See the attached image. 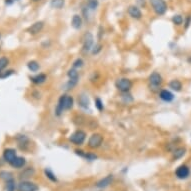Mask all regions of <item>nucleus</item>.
<instances>
[{
    "mask_svg": "<svg viewBox=\"0 0 191 191\" xmlns=\"http://www.w3.org/2000/svg\"><path fill=\"white\" fill-rule=\"evenodd\" d=\"M150 4L157 15H163L167 11V3L165 0H150Z\"/></svg>",
    "mask_w": 191,
    "mask_h": 191,
    "instance_id": "nucleus-2",
    "label": "nucleus"
},
{
    "mask_svg": "<svg viewBox=\"0 0 191 191\" xmlns=\"http://www.w3.org/2000/svg\"><path fill=\"white\" fill-rule=\"evenodd\" d=\"M73 121L77 126H84L87 124H88V126H89V122H90V120L86 119L84 116H82V115H76V116L74 117Z\"/></svg>",
    "mask_w": 191,
    "mask_h": 191,
    "instance_id": "nucleus-16",
    "label": "nucleus"
},
{
    "mask_svg": "<svg viewBox=\"0 0 191 191\" xmlns=\"http://www.w3.org/2000/svg\"><path fill=\"white\" fill-rule=\"evenodd\" d=\"M43 27H44V23L42 21H37L35 22L34 24L31 25L29 28H28V32L32 35H35V34H38L39 32H41Z\"/></svg>",
    "mask_w": 191,
    "mask_h": 191,
    "instance_id": "nucleus-10",
    "label": "nucleus"
},
{
    "mask_svg": "<svg viewBox=\"0 0 191 191\" xmlns=\"http://www.w3.org/2000/svg\"><path fill=\"white\" fill-rule=\"evenodd\" d=\"M83 64H84V63H83L82 59L78 58V59H76V60L73 62V68H79V67H82Z\"/></svg>",
    "mask_w": 191,
    "mask_h": 191,
    "instance_id": "nucleus-35",
    "label": "nucleus"
},
{
    "mask_svg": "<svg viewBox=\"0 0 191 191\" xmlns=\"http://www.w3.org/2000/svg\"><path fill=\"white\" fill-rule=\"evenodd\" d=\"M78 103H79V105L82 107V108H88V106H89L88 97H87L86 95H84V94L79 95V97H78Z\"/></svg>",
    "mask_w": 191,
    "mask_h": 191,
    "instance_id": "nucleus-18",
    "label": "nucleus"
},
{
    "mask_svg": "<svg viewBox=\"0 0 191 191\" xmlns=\"http://www.w3.org/2000/svg\"><path fill=\"white\" fill-rule=\"evenodd\" d=\"M25 159L23 157H19V156H16L12 161L10 162V165L14 167V168H21V167H23L25 165Z\"/></svg>",
    "mask_w": 191,
    "mask_h": 191,
    "instance_id": "nucleus-14",
    "label": "nucleus"
},
{
    "mask_svg": "<svg viewBox=\"0 0 191 191\" xmlns=\"http://www.w3.org/2000/svg\"><path fill=\"white\" fill-rule=\"evenodd\" d=\"M169 87L174 91H180L182 88V84L179 80H172L169 83Z\"/></svg>",
    "mask_w": 191,
    "mask_h": 191,
    "instance_id": "nucleus-22",
    "label": "nucleus"
},
{
    "mask_svg": "<svg viewBox=\"0 0 191 191\" xmlns=\"http://www.w3.org/2000/svg\"><path fill=\"white\" fill-rule=\"evenodd\" d=\"M159 96H160V98L165 102H170L174 99V95L171 93L170 91L165 90V89L161 91L160 94H159Z\"/></svg>",
    "mask_w": 191,
    "mask_h": 191,
    "instance_id": "nucleus-15",
    "label": "nucleus"
},
{
    "mask_svg": "<svg viewBox=\"0 0 191 191\" xmlns=\"http://www.w3.org/2000/svg\"><path fill=\"white\" fill-rule=\"evenodd\" d=\"M112 180H113V175H108V176L101 179L100 181H98L96 183V186L98 187V188H105V187L109 186L111 184Z\"/></svg>",
    "mask_w": 191,
    "mask_h": 191,
    "instance_id": "nucleus-13",
    "label": "nucleus"
},
{
    "mask_svg": "<svg viewBox=\"0 0 191 191\" xmlns=\"http://www.w3.org/2000/svg\"><path fill=\"white\" fill-rule=\"evenodd\" d=\"M84 158H86L87 160H90V161H92V160H95V159L97 158V156L95 154H92V153H85V156Z\"/></svg>",
    "mask_w": 191,
    "mask_h": 191,
    "instance_id": "nucleus-36",
    "label": "nucleus"
},
{
    "mask_svg": "<svg viewBox=\"0 0 191 191\" xmlns=\"http://www.w3.org/2000/svg\"><path fill=\"white\" fill-rule=\"evenodd\" d=\"M67 75H68V77H69L70 80L78 81V72H77V70L75 69V68L70 69L68 71V73H67Z\"/></svg>",
    "mask_w": 191,
    "mask_h": 191,
    "instance_id": "nucleus-24",
    "label": "nucleus"
},
{
    "mask_svg": "<svg viewBox=\"0 0 191 191\" xmlns=\"http://www.w3.org/2000/svg\"><path fill=\"white\" fill-rule=\"evenodd\" d=\"M71 25L74 29H80L82 26V18L80 15L75 14L72 17V21H71Z\"/></svg>",
    "mask_w": 191,
    "mask_h": 191,
    "instance_id": "nucleus-17",
    "label": "nucleus"
},
{
    "mask_svg": "<svg viewBox=\"0 0 191 191\" xmlns=\"http://www.w3.org/2000/svg\"><path fill=\"white\" fill-rule=\"evenodd\" d=\"M0 39H1V34H0Z\"/></svg>",
    "mask_w": 191,
    "mask_h": 191,
    "instance_id": "nucleus-43",
    "label": "nucleus"
},
{
    "mask_svg": "<svg viewBox=\"0 0 191 191\" xmlns=\"http://www.w3.org/2000/svg\"><path fill=\"white\" fill-rule=\"evenodd\" d=\"M39 187L33 182L21 181L18 184V191H37Z\"/></svg>",
    "mask_w": 191,
    "mask_h": 191,
    "instance_id": "nucleus-6",
    "label": "nucleus"
},
{
    "mask_svg": "<svg viewBox=\"0 0 191 191\" xmlns=\"http://www.w3.org/2000/svg\"><path fill=\"white\" fill-rule=\"evenodd\" d=\"M95 106H96V108L99 111H102L103 108H104V106H103V102L101 101L100 98H96V99H95Z\"/></svg>",
    "mask_w": 191,
    "mask_h": 191,
    "instance_id": "nucleus-32",
    "label": "nucleus"
},
{
    "mask_svg": "<svg viewBox=\"0 0 191 191\" xmlns=\"http://www.w3.org/2000/svg\"><path fill=\"white\" fill-rule=\"evenodd\" d=\"M51 7L55 9H61L65 4V0H51Z\"/></svg>",
    "mask_w": 191,
    "mask_h": 191,
    "instance_id": "nucleus-21",
    "label": "nucleus"
},
{
    "mask_svg": "<svg viewBox=\"0 0 191 191\" xmlns=\"http://www.w3.org/2000/svg\"><path fill=\"white\" fill-rule=\"evenodd\" d=\"M116 87L121 92H128L130 88L132 87V82L128 78H121L118 79L116 82Z\"/></svg>",
    "mask_w": 191,
    "mask_h": 191,
    "instance_id": "nucleus-4",
    "label": "nucleus"
},
{
    "mask_svg": "<svg viewBox=\"0 0 191 191\" xmlns=\"http://www.w3.org/2000/svg\"><path fill=\"white\" fill-rule=\"evenodd\" d=\"M15 157H16V151L13 148H7L4 150V152H3V158H4V160L6 162H8L9 164Z\"/></svg>",
    "mask_w": 191,
    "mask_h": 191,
    "instance_id": "nucleus-11",
    "label": "nucleus"
},
{
    "mask_svg": "<svg viewBox=\"0 0 191 191\" xmlns=\"http://www.w3.org/2000/svg\"><path fill=\"white\" fill-rule=\"evenodd\" d=\"M6 191H15V181L14 179L6 181Z\"/></svg>",
    "mask_w": 191,
    "mask_h": 191,
    "instance_id": "nucleus-30",
    "label": "nucleus"
},
{
    "mask_svg": "<svg viewBox=\"0 0 191 191\" xmlns=\"http://www.w3.org/2000/svg\"><path fill=\"white\" fill-rule=\"evenodd\" d=\"M13 73H14V70H7V71H4V72H0V78L4 79L6 77H9L10 75H12Z\"/></svg>",
    "mask_w": 191,
    "mask_h": 191,
    "instance_id": "nucleus-33",
    "label": "nucleus"
},
{
    "mask_svg": "<svg viewBox=\"0 0 191 191\" xmlns=\"http://www.w3.org/2000/svg\"><path fill=\"white\" fill-rule=\"evenodd\" d=\"M189 173H190V170L186 165L179 166L178 168L176 169V171H175V175H176V177L179 178V179L187 178L189 176Z\"/></svg>",
    "mask_w": 191,
    "mask_h": 191,
    "instance_id": "nucleus-9",
    "label": "nucleus"
},
{
    "mask_svg": "<svg viewBox=\"0 0 191 191\" xmlns=\"http://www.w3.org/2000/svg\"><path fill=\"white\" fill-rule=\"evenodd\" d=\"M33 1H40V0H33Z\"/></svg>",
    "mask_w": 191,
    "mask_h": 191,
    "instance_id": "nucleus-42",
    "label": "nucleus"
},
{
    "mask_svg": "<svg viewBox=\"0 0 191 191\" xmlns=\"http://www.w3.org/2000/svg\"><path fill=\"white\" fill-rule=\"evenodd\" d=\"M0 178L5 181H8V180H11V179H13V175L11 172H9V171H1V172H0Z\"/></svg>",
    "mask_w": 191,
    "mask_h": 191,
    "instance_id": "nucleus-25",
    "label": "nucleus"
},
{
    "mask_svg": "<svg viewBox=\"0 0 191 191\" xmlns=\"http://www.w3.org/2000/svg\"><path fill=\"white\" fill-rule=\"evenodd\" d=\"M93 42H94L93 35L90 32H86L84 34V36H83V49L85 51L91 50L93 46Z\"/></svg>",
    "mask_w": 191,
    "mask_h": 191,
    "instance_id": "nucleus-7",
    "label": "nucleus"
},
{
    "mask_svg": "<svg viewBox=\"0 0 191 191\" xmlns=\"http://www.w3.org/2000/svg\"><path fill=\"white\" fill-rule=\"evenodd\" d=\"M72 106H73V98L69 96V95H62V96L59 98L55 112H56V114L59 116L63 111L69 110L70 108H72Z\"/></svg>",
    "mask_w": 191,
    "mask_h": 191,
    "instance_id": "nucleus-1",
    "label": "nucleus"
},
{
    "mask_svg": "<svg viewBox=\"0 0 191 191\" xmlns=\"http://www.w3.org/2000/svg\"><path fill=\"white\" fill-rule=\"evenodd\" d=\"M128 14L134 19H140L142 17L141 10L135 5H131V6L128 7Z\"/></svg>",
    "mask_w": 191,
    "mask_h": 191,
    "instance_id": "nucleus-12",
    "label": "nucleus"
},
{
    "mask_svg": "<svg viewBox=\"0 0 191 191\" xmlns=\"http://www.w3.org/2000/svg\"><path fill=\"white\" fill-rule=\"evenodd\" d=\"M44 173L46 175V177L48 178V179H50V180L52 181V182H57V177L55 176V174L50 169H48V168L45 169L44 170Z\"/></svg>",
    "mask_w": 191,
    "mask_h": 191,
    "instance_id": "nucleus-26",
    "label": "nucleus"
},
{
    "mask_svg": "<svg viewBox=\"0 0 191 191\" xmlns=\"http://www.w3.org/2000/svg\"><path fill=\"white\" fill-rule=\"evenodd\" d=\"M13 0H5V3L6 4H12Z\"/></svg>",
    "mask_w": 191,
    "mask_h": 191,
    "instance_id": "nucleus-39",
    "label": "nucleus"
},
{
    "mask_svg": "<svg viewBox=\"0 0 191 191\" xmlns=\"http://www.w3.org/2000/svg\"><path fill=\"white\" fill-rule=\"evenodd\" d=\"M149 82H150V85L152 86L153 88H157V87H159L162 84L161 75L157 72H153L149 77Z\"/></svg>",
    "mask_w": 191,
    "mask_h": 191,
    "instance_id": "nucleus-8",
    "label": "nucleus"
},
{
    "mask_svg": "<svg viewBox=\"0 0 191 191\" xmlns=\"http://www.w3.org/2000/svg\"><path fill=\"white\" fill-rule=\"evenodd\" d=\"M85 138H86V133L84 131L82 130H76L74 133L71 134V136L69 138V140L74 143L75 145H81L83 144V142L85 141Z\"/></svg>",
    "mask_w": 191,
    "mask_h": 191,
    "instance_id": "nucleus-3",
    "label": "nucleus"
},
{
    "mask_svg": "<svg viewBox=\"0 0 191 191\" xmlns=\"http://www.w3.org/2000/svg\"><path fill=\"white\" fill-rule=\"evenodd\" d=\"M88 6H89V8L92 9V10L96 9L98 7V0H89Z\"/></svg>",
    "mask_w": 191,
    "mask_h": 191,
    "instance_id": "nucleus-34",
    "label": "nucleus"
},
{
    "mask_svg": "<svg viewBox=\"0 0 191 191\" xmlns=\"http://www.w3.org/2000/svg\"><path fill=\"white\" fill-rule=\"evenodd\" d=\"M172 22L174 23L175 25H181L182 23H183V17L181 16V15H179V14H176V15H174V16L172 17Z\"/></svg>",
    "mask_w": 191,
    "mask_h": 191,
    "instance_id": "nucleus-29",
    "label": "nucleus"
},
{
    "mask_svg": "<svg viewBox=\"0 0 191 191\" xmlns=\"http://www.w3.org/2000/svg\"><path fill=\"white\" fill-rule=\"evenodd\" d=\"M184 154H185V148H178V149H176L174 151L173 158L174 159H179V158H181Z\"/></svg>",
    "mask_w": 191,
    "mask_h": 191,
    "instance_id": "nucleus-28",
    "label": "nucleus"
},
{
    "mask_svg": "<svg viewBox=\"0 0 191 191\" xmlns=\"http://www.w3.org/2000/svg\"><path fill=\"white\" fill-rule=\"evenodd\" d=\"M103 142V136L99 133H94L90 136L88 140V146L90 148H97Z\"/></svg>",
    "mask_w": 191,
    "mask_h": 191,
    "instance_id": "nucleus-5",
    "label": "nucleus"
},
{
    "mask_svg": "<svg viewBox=\"0 0 191 191\" xmlns=\"http://www.w3.org/2000/svg\"><path fill=\"white\" fill-rule=\"evenodd\" d=\"M3 165V161L1 160V159H0V166H2Z\"/></svg>",
    "mask_w": 191,
    "mask_h": 191,
    "instance_id": "nucleus-41",
    "label": "nucleus"
},
{
    "mask_svg": "<svg viewBox=\"0 0 191 191\" xmlns=\"http://www.w3.org/2000/svg\"><path fill=\"white\" fill-rule=\"evenodd\" d=\"M101 49H102V45H100V44L95 45L94 49L92 50V54H93V55H96V54H98V53L101 51Z\"/></svg>",
    "mask_w": 191,
    "mask_h": 191,
    "instance_id": "nucleus-37",
    "label": "nucleus"
},
{
    "mask_svg": "<svg viewBox=\"0 0 191 191\" xmlns=\"http://www.w3.org/2000/svg\"><path fill=\"white\" fill-rule=\"evenodd\" d=\"M35 173V170L33 168H31V167H29V168H26L22 171V172L20 173V178L21 179H26V178H29L31 176H33Z\"/></svg>",
    "mask_w": 191,
    "mask_h": 191,
    "instance_id": "nucleus-20",
    "label": "nucleus"
},
{
    "mask_svg": "<svg viewBox=\"0 0 191 191\" xmlns=\"http://www.w3.org/2000/svg\"><path fill=\"white\" fill-rule=\"evenodd\" d=\"M8 62H9V60L6 57H1V58H0V72H1V71L7 66Z\"/></svg>",
    "mask_w": 191,
    "mask_h": 191,
    "instance_id": "nucleus-31",
    "label": "nucleus"
},
{
    "mask_svg": "<svg viewBox=\"0 0 191 191\" xmlns=\"http://www.w3.org/2000/svg\"><path fill=\"white\" fill-rule=\"evenodd\" d=\"M75 152H76L77 155H80L81 157H84L85 156V153L83 152V151H81V150H75Z\"/></svg>",
    "mask_w": 191,
    "mask_h": 191,
    "instance_id": "nucleus-38",
    "label": "nucleus"
},
{
    "mask_svg": "<svg viewBox=\"0 0 191 191\" xmlns=\"http://www.w3.org/2000/svg\"><path fill=\"white\" fill-rule=\"evenodd\" d=\"M189 20H190V17L187 18V21L185 22V27H188V25H189Z\"/></svg>",
    "mask_w": 191,
    "mask_h": 191,
    "instance_id": "nucleus-40",
    "label": "nucleus"
},
{
    "mask_svg": "<svg viewBox=\"0 0 191 191\" xmlns=\"http://www.w3.org/2000/svg\"><path fill=\"white\" fill-rule=\"evenodd\" d=\"M17 140H18V143H19V147H22V145L24 146V145H28V142H29V140H28V138H27L25 135H18L17 136Z\"/></svg>",
    "mask_w": 191,
    "mask_h": 191,
    "instance_id": "nucleus-23",
    "label": "nucleus"
},
{
    "mask_svg": "<svg viewBox=\"0 0 191 191\" xmlns=\"http://www.w3.org/2000/svg\"><path fill=\"white\" fill-rule=\"evenodd\" d=\"M46 78L47 77L45 74H38V75H36V76L30 77V80L33 83H35V84H41V83L45 82Z\"/></svg>",
    "mask_w": 191,
    "mask_h": 191,
    "instance_id": "nucleus-19",
    "label": "nucleus"
},
{
    "mask_svg": "<svg viewBox=\"0 0 191 191\" xmlns=\"http://www.w3.org/2000/svg\"><path fill=\"white\" fill-rule=\"evenodd\" d=\"M27 67H28L29 70L32 71V72H36L39 69V64L36 61H30L28 62V64H27Z\"/></svg>",
    "mask_w": 191,
    "mask_h": 191,
    "instance_id": "nucleus-27",
    "label": "nucleus"
}]
</instances>
